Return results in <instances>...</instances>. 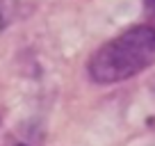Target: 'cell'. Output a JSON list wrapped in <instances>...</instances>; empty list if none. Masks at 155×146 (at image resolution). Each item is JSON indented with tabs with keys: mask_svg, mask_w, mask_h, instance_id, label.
<instances>
[{
	"mask_svg": "<svg viewBox=\"0 0 155 146\" xmlns=\"http://www.w3.org/2000/svg\"><path fill=\"white\" fill-rule=\"evenodd\" d=\"M155 64V28L135 25L91 55L87 68L94 82L116 85Z\"/></svg>",
	"mask_w": 155,
	"mask_h": 146,
	"instance_id": "cell-1",
	"label": "cell"
},
{
	"mask_svg": "<svg viewBox=\"0 0 155 146\" xmlns=\"http://www.w3.org/2000/svg\"><path fill=\"white\" fill-rule=\"evenodd\" d=\"M0 146H30L25 139H21V137H16V135H12V137H7V141L5 144H0Z\"/></svg>",
	"mask_w": 155,
	"mask_h": 146,
	"instance_id": "cell-2",
	"label": "cell"
},
{
	"mask_svg": "<svg viewBox=\"0 0 155 146\" xmlns=\"http://www.w3.org/2000/svg\"><path fill=\"white\" fill-rule=\"evenodd\" d=\"M144 5H146V12L155 14V0H144Z\"/></svg>",
	"mask_w": 155,
	"mask_h": 146,
	"instance_id": "cell-3",
	"label": "cell"
}]
</instances>
